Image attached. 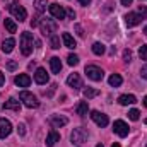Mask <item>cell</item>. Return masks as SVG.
I'll return each mask as SVG.
<instances>
[{"label":"cell","mask_w":147,"mask_h":147,"mask_svg":"<svg viewBox=\"0 0 147 147\" xmlns=\"http://www.w3.org/2000/svg\"><path fill=\"white\" fill-rule=\"evenodd\" d=\"M146 123H147V118H146Z\"/></svg>","instance_id":"47"},{"label":"cell","mask_w":147,"mask_h":147,"mask_svg":"<svg viewBox=\"0 0 147 147\" xmlns=\"http://www.w3.org/2000/svg\"><path fill=\"white\" fill-rule=\"evenodd\" d=\"M91 2H92V0H79V3H80V5H89Z\"/></svg>","instance_id":"41"},{"label":"cell","mask_w":147,"mask_h":147,"mask_svg":"<svg viewBox=\"0 0 147 147\" xmlns=\"http://www.w3.org/2000/svg\"><path fill=\"white\" fill-rule=\"evenodd\" d=\"M50 123H51L53 127H65V125L69 123V120H67L65 116H62V115H53V116L50 118Z\"/></svg>","instance_id":"18"},{"label":"cell","mask_w":147,"mask_h":147,"mask_svg":"<svg viewBox=\"0 0 147 147\" xmlns=\"http://www.w3.org/2000/svg\"><path fill=\"white\" fill-rule=\"evenodd\" d=\"M3 26H5V29H7L9 33H16V31H17V26H16V22H14L12 19H5Z\"/></svg>","instance_id":"25"},{"label":"cell","mask_w":147,"mask_h":147,"mask_svg":"<svg viewBox=\"0 0 147 147\" xmlns=\"http://www.w3.org/2000/svg\"><path fill=\"white\" fill-rule=\"evenodd\" d=\"M67 62H69V65H77V63H79V57H77V55H69V57H67Z\"/></svg>","instance_id":"31"},{"label":"cell","mask_w":147,"mask_h":147,"mask_svg":"<svg viewBox=\"0 0 147 147\" xmlns=\"http://www.w3.org/2000/svg\"><path fill=\"white\" fill-rule=\"evenodd\" d=\"M34 80H36V84H39V86L46 84V82H48V74H46V70L39 67L36 70V74H34Z\"/></svg>","instance_id":"15"},{"label":"cell","mask_w":147,"mask_h":147,"mask_svg":"<svg viewBox=\"0 0 147 147\" xmlns=\"http://www.w3.org/2000/svg\"><path fill=\"white\" fill-rule=\"evenodd\" d=\"M146 147H147V146H146Z\"/></svg>","instance_id":"48"},{"label":"cell","mask_w":147,"mask_h":147,"mask_svg":"<svg viewBox=\"0 0 147 147\" xmlns=\"http://www.w3.org/2000/svg\"><path fill=\"white\" fill-rule=\"evenodd\" d=\"M125 22H127L128 28H134V26H137V24L142 22V16L139 12H128L125 16Z\"/></svg>","instance_id":"9"},{"label":"cell","mask_w":147,"mask_h":147,"mask_svg":"<svg viewBox=\"0 0 147 147\" xmlns=\"http://www.w3.org/2000/svg\"><path fill=\"white\" fill-rule=\"evenodd\" d=\"M87 137H89V132H87L86 128H82V127L74 128L72 135H70V139H72L74 144H84V142L87 140Z\"/></svg>","instance_id":"4"},{"label":"cell","mask_w":147,"mask_h":147,"mask_svg":"<svg viewBox=\"0 0 147 147\" xmlns=\"http://www.w3.org/2000/svg\"><path fill=\"white\" fill-rule=\"evenodd\" d=\"M67 84L69 87H74V89H80L82 87V80H80V75L79 74H70L69 79H67Z\"/></svg>","instance_id":"13"},{"label":"cell","mask_w":147,"mask_h":147,"mask_svg":"<svg viewBox=\"0 0 147 147\" xmlns=\"http://www.w3.org/2000/svg\"><path fill=\"white\" fill-rule=\"evenodd\" d=\"M33 41H34V38H33L31 33L24 31V33L21 34V51H22L24 57L31 55V51H33Z\"/></svg>","instance_id":"1"},{"label":"cell","mask_w":147,"mask_h":147,"mask_svg":"<svg viewBox=\"0 0 147 147\" xmlns=\"http://www.w3.org/2000/svg\"><path fill=\"white\" fill-rule=\"evenodd\" d=\"M118 103H120L121 106H128V105L137 103V98H135L134 94H121V96L118 98Z\"/></svg>","instance_id":"17"},{"label":"cell","mask_w":147,"mask_h":147,"mask_svg":"<svg viewBox=\"0 0 147 147\" xmlns=\"http://www.w3.org/2000/svg\"><path fill=\"white\" fill-rule=\"evenodd\" d=\"M75 111H77V115L86 116V115H87V111H89V105H87V101H80V103L77 105Z\"/></svg>","instance_id":"22"},{"label":"cell","mask_w":147,"mask_h":147,"mask_svg":"<svg viewBox=\"0 0 147 147\" xmlns=\"http://www.w3.org/2000/svg\"><path fill=\"white\" fill-rule=\"evenodd\" d=\"M86 75L91 79V80H103V77H105V72L99 69V67H96V65H87L86 67Z\"/></svg>","instance_id":"5"},{"label":"cell","mask_w":147,"mask_h":147,"mask_svg":"<svg viewBox=\"0 0 147 147\" xmlns=\"http://www.w3.org/2000/svg\"><path fill=\"white\" fill-rule=\"evenodd\" d=\"M123 60H125V62H130V60H132V51H130V50H125V51H123Z\"/></svg>","instance_id":"34"},{"label":"cell","mask_w":147,"mask_h":147,"mask_svg":"<svg viewBox=\"0 0 147 147\" xmlns=\"http://www.w3.org/2000/svg\"><path fill=\"white\" fill-rule=\"evenodd\" d=\"M3 110H12V111H16V113H19L21 111V103L16 98H9L7 103L3 105Z\"/></svg>","instance_id":"14"},{"label":"cell","mask_w":147,"mask_h":147,"mask_svg":"<svg viewBox=\"0 0 147 147\" xmlns=\"http://www.w3.org/2000/svg\"><path fill=\"white\" fill-rule=\"evenodd\" d=\"M75 33H77V34H79L80 38H84V31H82V26L75 24Z\"/></svg>","instance_id":"36"},{"label":"cell","mask_w":147,"mask_h":147,"mask_svg":"<svg viewBox=\"0 0 147 147\" xmlns=\"http://www.w3.org/2000/svg\"><path fill=\"white\" fill-rule=\"evenodd\" d=\"M50 67H51V72L53 74H60V70H62V62H60V58H58V57H53V58L50 60Z\"/></svg>","instance_id":"21"},{"label":"cell","mask_w":147,"mask_h":147,"mask_svg":"<svg viewBox=\"0 0 147 147\" xmlns=\"http://www.w3.org/2000/svg\"><path fill=\"white\" fill-rule=\"evenodd\" d=\"M7 69H9V70H16V69H17V62H16V60L7 62Z\"/></svg>","instance_id":"35"},{"label":"cell","mask_w":147,"mask_h":147,"mask_svg":"<svg viewBox=\"0 0 147 147\" xmlns=\"http://www.w3.org/2000/svg\"><path fill=\"white\" fill-rule=\"evenodd\" d=\"M144 34H146V36H147V26H146V28H144Z\"/></svg>","instance_id":"44"},{"label":"cell","mask_w":147,"mask_h":147,"mask_svg":"<svg viewBox=\"0 0 147 147\" xmlns=\"http://www.w3.org/2000/svg\"><path fill=\"white\" fill-rule=\"evenodd\" d=\"M139 14L142 16V19H147V7L146 5H140L139 7Z\"/></svg>","instance_id":"33"},{"label":"cell","mask_w":147,"mask_h":147,"mask_svg":"<svg viewBox=\"0 0 147 147\" xmlns=\"http://www.w3.org/2000/svg\"><path fill=\"white\" fill-rule=\"evenodd\" d=\"M10 132H12V123L7 118H0V139L9 137Z\"/></svg>","instance_id":"11"},{"label":"cell","mask_w":147,"mask_h":147,"mask_svg":"<svg viewBox=\"0 0 147 147\" xmlns=\"http://www.w3.org/2000/svg\"><path fill=\"white\" fill-rule=\"evenodd\" d=\"M9 10H10V14H12L16 19H19V22H22V21L28 19V12H26V9H24L19 2H12V3L9 5Z\"/></svg>","instance_id":"2"},{"label":"cell","mask_w":147,"mask_h":147,"mask_svg":"<svg viewBox=\"0 0 147 147\" xmlns=\"http://www.w3.org/2000/svg\"><path fill=\"white\" fill-rule=\"evenodd\" d=\"M14 82H16V86H19V87H29L31 77H29L28 74H19V75L14 79Z\"/></svg>","instance_id":"12"},{"label":"cell","mask_w":147,"mask_h":147,"mask_svg":"<svg viewBox=\"0 0 147 147\" xmlns=\"http://www.w3.org/2000/svg\"><path fill=\"white\" fill-rule=\"evenodd\" d=\"M134 0H121V5H125V7H128L130 3H132Z\"/></svg>","instance_id":"40"},{"label":"cell","mask_w":147,"mask_h":147,"mask_svg":"<svg viewBox=\"0 0 147 147\" xmlns=\"http://www.w3.org/2000/svg\"><path fill=\"white\" fill-rule=\"evenodd\" d=\"M96 147H103V144H98V146H96Z\"/></svg>","instance_id":"46"},{"label":"cell","mask_w":147,"mask_h":147,"mask_svg":"<svg viewBox=\"0 0 147 147\" xmlns=\"http://www.w3.org/2000/svg\"><path fill=\"white\" fill-rule=\"evenodd\" d=\"M17 132H19V135H21V137H24V135H26V125H24V123H19Z\"/></svg>","instance_id":"32"},{"label":"cell","mask_w":147,"mask_h":147,"mask_svg":"<svg viewBox=\"0 0 147 147\" xmlns=\"http://www.w3.org/2000/svg\"><path fill=\"white\" fill-rule=\"evenodd\" d=\"M19 99H21V101H22V105H24V106H28V108H38V106H39L38 98L34 96V94L28 92V91H22V92L19 94Z\"/></svg>","instance_id":"3"},{"label":"cell","mask_w":147,"mask_h":147,"mask_svg":"<svg viewBox=\"0 0 147 147\" xmlns=\"http://www.w3.org/2000/svg\"><path fill=\"white\" fill-rule=\"evenodd\" d=\"M140 75H142L144 79H147V65H142V69H140Z\"/></svg>","instance_id":"37"},{"label":"cell","mask_w":147,"mask_h":147,"mask_svg":"<svg viewBox=\"0 0 147 147\" xmlns=\"http://www.w3.org/2000/svg\"><path fill=\"white\" fill-rule=\"evenodd\" d=\"M144 106H147V96L144 98Z\"/></svg>","instance_id":"43"},{"label":"cell","mask_w":147,"mask_h":147,"mask_svg":"<svg viewBox=\"0 0 147 147\" xmlns=\"http://www.w3.org/2000/svg\"><path fill=\"white\" fill-rule=\"evenodd\" d=\"M48 10H50V14H51L55 19H65V16H67L65 9H63L62 5H58V3H51V5H48Z\"/></svg>","instance_id":"8"},{"label":"cell","mask_w":147,"mask_h":147,"mask_svg":"<svg viewBox=\"0 0 147 147\" xmlns=\"http://www.w3.org/2000/svg\"><path fill=\"white\" fill-rule=\"evenodd\" d=\"M34 7H36V10L39 14L45 12V10H46V0H36V2H34Z\"/></svg>","instance_id":"28"},{"label":"cell","mask_w":147,"mask_h":147,"mask_svg":"<svg viewBox=\"0 0 147 147\" xmlns=\"http://www.w3.org/2000/svg\"><path fill=\"white\" fill-rule=\"evenodd\" d=\"M14 46H16V39H14V38H9V39H5V41L2 43V51H3V53H10V51L14 50Z\"/></svg>","instance_id":"20"},{"label":"cell","mask_w":147,"mask_h":147,"mask_svg":"<svg viewBox=\"0 0 147 147\" xmlns=\"http://www.w3.org/2000/svg\"><path fill=\"white\" fill-rule=\"evenodd\" d=\"M3 82H5V77H3V74L0 72V86H3Z\"/></svg>","instance_id":"42"},{"label":"cell","mask_w":147,"mask_h":147,"mask_svg":"<svg viewBox=\"0 0 147 147\" xmlns=\"http://www.w3.org/2000/svg\"><path fill=\"white\" fill-rule=\"evenodd\" d=\"M62 41H63V45H65L67 48H70V50H74V48L77 46L75 39H74L72 34H69V33H62Z\"/></svg>","instance_id":"19"},{"label":"cell","mask_w":147,"mask_h":147,"mask_svg":"<svg viewBox=\"0 0 147 147\" xmlns=\"http://www.w3.org/2000/svg\"><path fill=\"white\" fill-rule=\"evenodd\" d=\"M50 43H51V48H53V50H58V48H60V36L51 34V38H50Z\"/></svg>","instance_id":"27"},{"label":"cell","mask_w":147,"mask_h":147,"mask_svg":"<svg viewBox=\"0 0 147 147\" xmlns=\"http://www.w3.org/2000/svg\"><path fill=\"white\" fill-rule=\"evenodd\" d=\"M139 57H140V60H147V45H142V46H140Z\"/></svg>","instance_id":"30"},{"label":"cell","mask_w":147,"mask_h":147,"mask_svg":"<svg viewBox=\"0 0 147 147\" xmlns=\"http://www.w3.org/2000/svg\"><path fill=\"white\" fill-rule=\"evenodd\" d=\"M111 147H120V144H113Z\"/></svg>","instance_id":"45"},{"label":"cell","mask_w":147,"mask_h":147,"mask_svg":"<svg viewBox=\"0 0 147 147\" xmlns=\"http://www.w3.org/2000/svg\"><path fill=\"white\" fill-rule=\"evenodd\" d=\"M58 140H60V134H58L57 130H50V132H48V135H46V146L53 147Z\"/></svg>","instance_id":"16"},{"label":"cell","mask_w":147,"mask_h":147,"mask_svg":"<svg viewBox=\"0 0 147 147\" xmlns=\"http://www.w3.org/2000/svg\"><path fill=\"white\" fill-rule=\"evenodd\" d=\"M39 26H41V33H43L45 36H51V33L57 29V24H55V22H51L50 19H43Z\"/></svg>","instance_id":"10"},{"label":"cell","mask_w":147,"mask_h":147,"mask_svg":"<svg viewBox=\"0 0 147 147\" xmlns=\"http://www.w3.org/2000/svg\"><path fill=\"white\" fill-rule=\"evenodd\" d=\"M121 82H123V79H121V75H118V74H113L110 77V86H113V87L121 86Z\"/></svg>","instance_id":"24"},{"label":"cell","mask_w":147,"mask_h":147,"mask_svg":"<svg viewBox=\"0 0 147 147\" xmlns=\"http://www.w3.org/2000/svg\"><path fill=\"white\" fill-rule=\"evenodd\" d=\"M139 116H140V111H139V110H130V111H128V118H130L132 121H137V120H139Z\"/></svg>","instance_id":"29"},{"label":"cell","mask_w":147,"mask_h":147,"mask_svg":"<svg viewBox=\"0 0 147 147\" xmlns=\"http://www.w3.org/2000/svg\"><path fill=\"white\" fill-rule=\"evenodd\" d=\"M113 130H115L116 135H120V137H127L130 128H128V125H127L123 120H116V121L113 123Z\"/></svg>","instance_id":"7"},{"label":"cell","mask_w":147,"mask_h":147,"mask_svg":"<svg viewBox=\"0 0 147 147\" xmlns=\"http://www.w3.org/2000/svg\"><path fill=\"white\" fill-rule=\"evenodd\" d=\"M91 118H92V121L98 125V127H106L108 125V115H105V113H101V111H91Z\"/></svg>","instance_id":"6"},{"label":"cell","mask_w":147,"mask_h":147,"mask_svg":"<svg viewBox=\"0 0 147 147\" xmlns=\"http://www.w3.org/2000/svg\"><path fill=\"white\" fill-rule=\"evenodd\" d=\"M105 51H106V46H105L103 43H94V45H92V53H94V55L99 57V55H103Z\"/></svg>","instance_id":"23"},{"label":"cell","mask_w":147,"mask_h":147,"mask_svg":"<svg viewBox=\"0 0 147 147\" xmlns=\"http://www.w3.org/2000/svg\"><path fill=\"white\" fill-rule=\"evenodd\" d=\"M98 94H99V91H98V89H92V87H87V89H84V98H86V99L96 98Z\"/></svg>","instance_id":"26"},{"label":"cell","mask_w":147,"mask_h":147,"mask_svg":"<svg viewBox=\"0 0 147 147\" xmlns=\"http://www.w3.org/2000/svg\"><path fill=\"white\" fill-rule=\"evenodd\" d=\"M38 24H39V21H38L36 17H34V19H33V21H31V28H36Z\"/></svg>","instance_id":"39"},{"label":"cell","mask_w":147,"mask_h":147,"mask_svg":"<svg viewBox=\"0 0 147 147\" xmlns=\"http://www.w3.org/2000/svg\"><path fill=\"white\" fill-rule=\"evenodd\" d=\"M65 12H67V16H69L70 19H75V12H74V9H67Z\"/></svg>","instance_id":"38"}]
</instances>
